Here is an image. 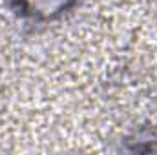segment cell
<instances>
[{"label":"cell","instance_id":"cell-1","mask_svg":"<svg viewBox=\"0 0 157 155\" xmlns=\"http://www.w3.org/2000/svg\"><path fill=\"white\" fill-rule=\"evenodd\" d=\"M78 0H9L15 13L31 22H51L66 15Z\"/></svg>","mask_w":157,"mask_h":155}]
</instances>
